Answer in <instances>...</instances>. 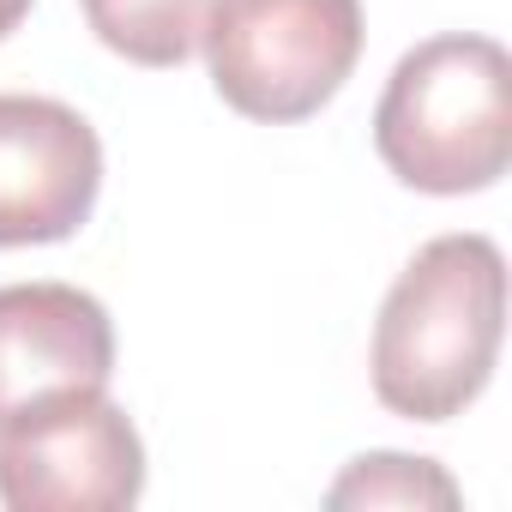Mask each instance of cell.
I'll use <instances>...</instances> for the list:
<instances>
[{"mask_svg": "<svg viewBox=\"0 0 512 512\" xmlns=\"http://www.w3.org/2000/svg\"><path fill=\"white\" fill-rule=\"evenodd\" d=\"M506 338V260L488 235H434L380 302L374 320V398L410 422L464 416L500 362Z\"/></svg>", "mask_w": 512, "mask_h": 512, "instance_id": "1", "label": "cell"}, {"mask_svg": "<svg viewBox=\"0 0 512 512\" xmlns=\"http://www.w3.org/2000/svg\"><path fill=\"white\" fill-rule=\"evenodd\" d=\"M380 163L434 199L482 193L512 163V61L494 37L416 43L374 109Z\"/></svg>", "mask_w": 512, "mask_h": 512, "instance_id": "2", "label": "cell"}, {"mask_svg": "<svg viewBox=\"0 0 512 512\" xmlns=\"http://www.w3.org/2000/svg\"><path fill=\"white\" fill-rule=\"evenodd\" d=\"M199 49L235 115L308 121L362 61V0H217Z\"/></svg>", "mask_w": 512, "mask_h": 512, "instance_id": "3", "label": "cell"}, {"mask_svg": "<svg viewBox=\"0 0 512 512\" xmlns=\"http://www.w3.org/2000/svg\"><path fill=\"white\" fill-rule=\"evenodd\" d=\"M139 494L145 440L109 392H73L0 428V500L13 512H121Z\"/></svg>", "mask_w": 512, "mask_h": 512, "instance_id": "4", "label": "cell"}, {"mask_svg": "<svg viewBox=\"0 0 512 512\" xmlns=\"http://www.w3.org/2000/svg\"><path fill=\"white\" fill-rule=\"evenodd\" d=\"M97 193V127L55 97L0 91V247H49L79 235Z\"/></svg>", "mask_w": 512, "mask_h": 512, "instance_id": "5", "label": "cell"}, {"mask_svg": "<svg viewBox=\"0 0 512 512\" xmlns=\"http://www.w3.org/2000/svg\"><path fill=\"white\" fill-rule=\"evenodd\" d=\"M115 320L79 284H7L0 290V428L73 398L109 392Z\"/></svg>", "mask_w": 512, "mask_h": 512, "instance_id": "6", "label": "cell"}, {"mask_svg": "<svg viewBox=\"0 0 512 512\" xmlns=\"http://www.w3.org/2000/svg\"><path fill=\"white\" fill-rule=\"evenodd\" d=\"M103 49L133 67H181L199 55L217 0H79Z\"/></svg>", "mask_w": 512, "mask_h": 512, "instance_id": "7", "label": "cell"}, {"mask_svg": "<svg viewBox=\"0 0 512 512\" xmlns=\"http://www.w3.org/2000/svg\"><path fill=\"white\" fill-rule=\"evenodd\" d=\"M464 494L458 482L434 464V458H410V452H362L332 488H326V506H404V512H422V506H440L452 512Z\"/></svg>", "mask_w": 512, "mask_h": 512, "instance_id": "8", "label": "cell"}, {"mask_svg": "<svg viewBox=\"0 0 512 512\" xmlns=\"http://www.w3.org/2000/svg\"><path fill=\"white\" fill-rule=\"evenodd\" d=\"M25 13H31V0H0V37H13L25 25Z\"/></svg>", "mask_w": 512, "mask_h": 512, "instance_id": "9", "label": "cell"}]
</instances>
